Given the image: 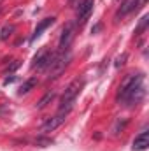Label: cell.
Instances as JSON below:
<instances>
[{"label":"cell","mask_w":149,"mask_h":151,"mask_svg":"<svg viewBox=\"0 0 149 151\" xmlns=\"http://www.w3.org/2000/svg\"><path fill=\"white\" fill-rule=\"evenodd\" d=\"M144 74H128L119 84L117 90V100L126 106H137L144 99Z\"/></svg>","instance_id":"6da1fadb"},{"label":"cell","mask_w":149,"mask_h":151,"mask_svg":"<svg viewBox=\"0 0 149 151\" xmlns=\"http://www.w3.org/2000/svg\"><path fill=\"white\" fill-rule=\"evenodd\" d=\"M70 60H72L70 49H67V51H58V53L53 56L51 63L47 65V79H56V77H60V76L65 72V69L69 67Z\"/></svg>","instance_id":"7a4b0ae2"},{"label":"cell","mask_w":149,"mask_h":151,"mask_svg":"<svg viewBox=\"0 0 149 151\" xmlns=\"http://www.w3.org/2000/svg\"><path fill=\"white\" fill-rule=\"evenodd\" d=\"M82 86H84V81H82V79H74V81L67 86V90L63 91V95H62V99H60V111L70 113V109H72V106H74L77 95H79L81 90H82Z\"/></svg>","instance_id":"3957f363"},{"label":"cell","mask_w":149,"mask_h":151,"mask_svg":"<svg viewBox=\"0 0 149 151\" xmlns=\"http://www.w3.org/2000/svg\"><path fill=\"white\" fill-rule=\"evenodd\" d=\"M75 37V23H67L62 30L60 35V42H58V51H67L69 46L72 44V40Z\"/></svg>","instance_id":"277c9868"},{"label":"cell","mask_w":149,"mask_h":151,"mask_svg":"<svg viewBox=\"0 0 149 151\" xmlns=\"http://www.w3.org/2000/svg\"><path fill=\"white\" fill-rule=\"evenodd\" d=\"M93 5H95V0H81L79 5H77V25L82 27L86 23V19L90 18L91 11H93Z\"/></svg>","instance_id":"5b68a950"},{"label":"cell","mask_w":149,"mask_h":151,"mask_svg":"<svg viewBox=\"0 0 149 151\" xmlns=\"http://www.w3.org/2000/svg\"><path fill=\"white\" fill-rule=\"evenodd\" d=\"M53 56H54V53H51L47 47H42L40 51H39L37 55H35V58H34V63H32V67L34 69H46L49 63H51V60H53Z\"/></svg>","instance_id":"8992f818"},{"label":"cell","mask_w":149,"mask_h":151,"mask_svg":"<svg viewBox=\"0 0 149 151\" xmlns=\"http://www.w3.org/2000/svg\"><path fill=\"white\" fill-rule=\"evenodd\" d=\"M67 114H69L67 111H58V114H54L53 118H49V119L42 125V128H40V130H42L44 134H46V132H53V130H56V128L65 121Z\"/></svg>","instance_id":"52a82bcc"},{"label":"cell","mask_w":149,"mask_h":151,"mask_svg":"<svg viewBox=\"0 0 149 151\" xmlns=\"http://www.w3.org/2000/svg\"><path fill=\"white\" fill-rule=\"evenodd\" d=\"M142 4V0H125L123 4H121V7H119V11L116 12V19H119V18H123V16H126L128 12H132L133 9H137L139 5Z\"/></svg>","instance_id":"ba28073f"},{"label":"cell","mask_w":149,"mask_h":151,"mask_svg":"<svg viewBox=\"0 0 149 151\" xmlns=\"http://www.w3.org/2000/svg\"><path fill=\"white\" fill-rule=\"evenodd\" d=\"M149 146V134L144 130V132H140L137 137H135V141H133V150L135 151H144L148 150Z\"/></svg>","instance_id":"9c48e42d"},{"label":"cell","mask_w":149,"mask_h":151,"mask_svg":"<svg viewBox=\"0 0 149 151\" xmlns=\"http://www.w3.org/2000/svg\"><path fill=\"white\" fill-rule=\"evenodd\" d=\"M53 23H54V18H46V19H42V21H40V23L37 25V28L34 30V35H32V39H30V40L34 42L35 39H39L40 35H42V32H44L47 27H51Z\"/></svg>","instance_id":"30bf717a"},{"label":"cell","mask_w":149,"mask_h":151,"mask_svg":"<svg viewBox=\"0 0 149 151\" xmlns=\"http://www.w3.org/2000/svg\"><path fill=\"white\" fill-rule=\"evenodd\" d=\"M35 84H37V79L35 77H30V79H27L23 84H21V88H19V95H25V93H28L30 90H34L35 88Z\"/></svg>","instance_id":"8fae6325"},{"label":"cell","mask_w":149,"mask_h":151,"mask_svg":"<svg viewBox=\"0 0 149 151\" xmlns=\"http://www.w3.org/2000/svg\"><path fill=\"white\" fill-rule=\"evenodd\" d=\"M54 95H56L54 91H47V93H46V95H44V97H42V99L39 100L37 109H44V107H46V106H47V104H49V102H51V100L54 99Z\"/></svg>","instance_id":"7c38bea8"},{"label":"cell","mask_w":149,"mask_h":151,"mask_svg":"<svg viewBox=\"0 0 149 151\" xmlns=\"http://www.w3.org/2000/svg\"><path fill=\"white\" fill-rule=\"evenodd\" d=\"M12 32H14V25H5V27L2 28V32H0V39H2V40H5V39L12 34Z\"/></svg>","instance_id":"4fadbf2b"},{"label":"cell","mask_w":149,"mask_h":151,"mask_svg":"<svg viewBox=\"0 0 149 151\" xmlns=\"http://www.w3.org/2000/svg\"><path fill=\"white\" fill-rule=\"evenodd\" d=\"M148 21H149V16H148V14L140 18V23H139V27H137V35H139V34H142V32L146 30V27H148Z\"/></svg>","instance_id":"5bb4252c"},{"label":"cell","mask_w":149,"mask_h":151,"mask_svg":"<svg viewBox=\"0 0 149 151\" xmlns=\"http://www.w3.org/2000/svg\"><path fill=\"white\" fill-rule=\"evenodd\" d=\"M125 60H126V53H125V55H123V56H119V58H117V60H116V67H121V65H123V63H125Z\"/></svg>","instance_id":"9a60e30c"},{"label":"cell","mask_w":149,"mask_h":151,"mask_svg":"<svg viewBox=\"0 0 149 151\" xmlns=\"http://www.w3.org/2000/svg\"><path fill=\"white\" fill-rule=\"evenodd\" d=\"M70 2H74V0H70Z\"/></svg>","instance_id":"2e32d148"}]
</instances>
